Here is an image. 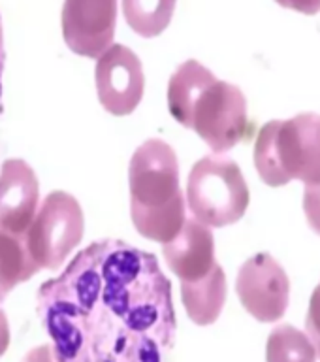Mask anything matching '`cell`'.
Segmentation results:
<instances>
[{
	"label": "cell",
	"mask_w": 320,
	"mask_h": 362,
	"mask_svg": "<svg viewBox=\"0 0 320 362\" xmlns=\"http://www.w3.org/2000/svg\"><path fill=\"white\" fill-rule=\"evenodd\" d=\"M61 362H164L174 338L172 283L155 255L98 240L40 288Z\"/></svg>",
	"instance_id": "obj_1"
},
{
	"label": "cell",
	"mask_w": 320,
	"mask_h": 362,
	"mask_svg": "<svg viewBox=\"0 0 320 362\" xmlns=\"http://www.w3.org/2000/svg\"><path fill=\"white\" fill-rule=\"evenodd\" d=\"M130 217L147 240L172 242L186 219L185 194L179 189L177 155L166 141H143L129 168Z\"/></svg>",
	"instance_id": "obj_2"
},
{
	"label": "cell",
	"mask_w": 320,
	"mask_h": 362,
	"mask_svg": "<svg viewBox=\"0 0 320 362\" xmlns=\"http://www.w3.org/2000/svg\"><path fill=\"white\" fill-rule=\"evenodd\" d=\"M254 164L271 187L292 180L320 183V115L302 113L264 124L254 144Z\"/></svg>",
	"instance_id": "obj_3"
},
{
	"label": "cell",
	"mask_w": 320,
	"mask_h": 362,
	"mask_svg": "<svg viewBox=\"0 0 320 362\" xmlns=\"http://www.w3.org/2000/svg\"><path fill=\"white\" fill-rule=\"evenodd\" d=\"M186 209L202 225L220 228L236 223L249 206V189L232 158L215 153L200 158L189 174Z\"/></svg>",
	"instance_id": "obj_4"
},
{
	"label": "cell",
	"mask_w": 320,
	"mask_h": 362,
	"mask_svg": "<svg viewBox=\"0 0 320 362\" xmlns=\"http://www.w3.org/2000/svg\"><path fill=\"white\" fill-rule=\"evenodd\" d=\"M83 230V211L78 200L68 192L53 191L40 202L23 234V245L36 270H57L81 242Z\"/></svg>",
	"instance_id": "obj_5"
},
{
	"label": "cell",
	"mask_w": 320,
	"mask_h": 362,
	"mask_svg": "<svg viewBox=\"0 0 320 362\" xmlns=\"http://www.w3.org/2000/svg\"><path fill=\"white\" fill-rule=\"evenodd\" d=\"M189 129L215 153H225L239 144L247 132V100L242 89L215 79L198 96Z\"/></svg>",
	"instance_id": "obj_6"
},
{
	"label": "cell",
	"mask_w": 320,
	"mask_h": 362,
	"mask_svg": "<svg viewBox=\"0 0 320 362\" xmlns=\"http://www.w3.org/2000/svg\"><path fill=\"white\" fill-rule=\"evenodd\" d=\"M96 93L112 115H129L140 106L146 89L140 57L123 44H112L96 61Z\"/></svg>",
	"instance_id": "obj_7"
},
{
	"label": "cell",
	"mask_w": 320,
	"mask_h": 362,
	"mask_svg": "<svg viewBox=\"0 0 320 362\" xmlns=\"http://www.w3.org/2000/svg\"><path fill=\"white\" fill-rule=\"evenodd\" d=\"M236 291L243 308L254 319L273 322L287 311L290 283L271 255L259 253L239 268Z\"/></svg>",
	"instance_id": "obj_8"
},
{
	"label": "cell",
	"mask_w": 320,
	"mask_h": 362,
	"mask_svg": "<svg viewBox=\"0 0 320 362\" xmlns=\"http://www.w3.org/2000/svg\"><path fill=\"white\" fill-rule=\"evenodd\" d=\"M117 0H64L62 36L73 53L98 59L113 44Z\"/></svg>",
	"instance_id": "obj_9"
},
{
	"label": "cell",
	"mask_w": 320,
	"mask_h": 362,
	"mask_svg": "<svg viewBox=\"0 0 320 362\" xmlns=\"http://www.w3.org/2000/svg\"><path fill=\"white\" fill-rule=\"evenodd\" d=\"M40 185L34 170L21 158L0 166V230L25 234L38 209Z\"/></svg>",
	"instance_id": "obj_10"
},
{
	"label": "cell",
	"mask_w": 320,
	"mask_h": 362,
	"mask_svg": "<svg viewBox=\"0 0 320 362\" xmlns=\"http://www.w3.org/2000/svg\"><path fill=\"white\" fill-rule=\"evenodd\" d=\"M162 255L181 283L198 281L217 266L213 232L194 217H186L179 234L162 243Z\"/></svg>",
	"instance_id": "obj_11"
},
{
	"label": "cell",
	"mask_w": 320,
	"mask_h": 362,
	"mask_svg": "<svg viewBox=\"0 0 320 362\" xmlns=\"http://www.w3.org/2000/svg\"><path fill=\"white\" fill-rule=\"evenodd\" d=\"M215 79L217 78L211 70L192 59L183 62L175 70L168 83V107L177 123L189 129L192 107L196 104L198 96L202 95L203 89L213 83Z\"/></svg>",
	"instance_id": "obj_12"
},
{
	"label": "cell",
	"mask_w": 320,
	"mask_h": 362,
	"mask_svg": "<svg viewBox=\"0 0 320 362\" xmlns=\"http://www.w3.org/2000/svg\"><path fill=\"white\" fill-rule=\"evenodd\" d=\"M183 304L192 321L196 325H211L219 319L226 300V277L219 264L202 279L181 283Z\"/></svg>",
	"instance_id": "obj_13"
},
{
	"label": "cell",
	"mask_w": 320,
	"mask_h": 362,
	"mask_svg": "<svg viewBox=\"0 0 320 362\" xmlns=\"http://www.w3.org/2000/svg\"><path fill=\"white\" fill-rule=\"evenodd\" d=\"M175 0H123V13L136 34L155 38L172 23Z\"/></svg>",
	"instance_id": "obj_14"
},
{
	"label": "cell",
	"mask_w": 320,
	"mask_h": 362,
	"mask_svg": "<svg viewBox=\"0 0 320 362\" xmlns=\"http://www.w3.org/2000/svg\"><path fill=\"white\" fill-rule=\"evenodd\" d=\"M38 270L28 259L23 234L16 236L10 232L0 230V302L8 296L17 283L30 279Z\"/></svg>",
	"instance_id": "obj_15"
},
{
	"label": "cell",
	"mask_w": 320,
	"mask_h": 362,
	"mask_svg": "<svg viewBox=\"0 0 320 362\" xmlns=\"http://www.w3.org/2000/svg\"><path fill=\"white\" fill-rule=\"evenodd\" d=\"M268 362H315V347L304 332L294 327H279L270 334Z\"/></svg>",
	"instance_id": "obj_16"
},
{
	"label": "cell",
	"mask_w": 320,
	"mask_h": 362,
	"mask_svg": "<svg viewBox=\"0 0 320 362\" xmlns=\"http://www.w3.org/2000/svg\"><path fill=\"white\" fill-rule=\"evenodd\" d=\"M304 209L311 228H313L316 234H320V183L305 185Z\"/></svg>",
	"instance_id": "obj_17"
},
{
	"label": "cell",
	"mask_w": 320,
	"mask_h": 362,
	"mask_svg": "<svg viewBox=\"0 0 320 362\" xmlns=\"http://www.w3.org/2000/svg\"><path fill=\"white\" fill-rule=\"evenodd\" d=\"M307 334H309V341L315 347V353L320 356V305L313 298L307 315Z\"/></svg>",
	"instance_id": "obj_18"
},
{
	"label": "cell",
	"mask_w": 320,
	"mask_h": 362,
	"mask_svg": "<svg viewBox=\"0 0 320 362\" xmlns=\"http://www.w3.org/2000/svg\"><path fill=\"white\" fill-rule=\"evenodd\" d=\"M285 8H290V10L302 11V13H307V16H313L316 11H320V0H275Z\"/></svg>",
	"instance_id": "obj_19"
},
{
	"label": "cell",
	"mask_w": 320,
	"mask_h": 362,
	"mask_svg": "<svg viewBox=\"0 0 320 362\" xmlns=\"http://www.w3.org/2000/svg\"><path fill=\"white\" fill-rule=\"evenodd\" d=\"M21 362H57L55 349L51 345H40L28 351Z\"/></svg>",
	"instance_id": "obj_20"
},
{
	"label": "cell",
	"mask_w": 320,
	"mask_h": 362,
	"mask_svg": "<svg viewBox=\"0 0 320 362\" xmlns=\"http://www.w3.org/2000/svg\"><path fill=\"white\" fill-rule=\"evenodd\" d=\"M8 345H10V325H8L4 311L0 310V356L4 355Z\"/></svg>",
	"instance_id": "obj_21"
},
{
	"label": "cell",
	"mask_w": 320,
	"mask_h": 362,
	"mask_svg": "<svg viewBox=\"0 0 320 362\" xmlns=\"http://www.w3.org/2000/svg\"><path fill=\"white\" fill-rule=\"evenodd\" d=\"M4 36H2V21H0V98H2V72H4Z\"/></svg>",
	"instance_id": "obj_22"
},
{
	"label": "cell",
	"mask_w": 320,
	"mask_h": 362,
	"mask_svg": "<svg viewBox=\"0 0 320 362\" xmlns=\"http://www.w3.org/2000/svg\"><path fill=\"white\" fill-rule=\"evenodd\" d=\"M311 298L315 300L316 304H319V305H320V285H319V287H316V288H315V293H313V296H311Z\"/></svg>",
	"instance_id": "obj_23"
}]
</instances>
